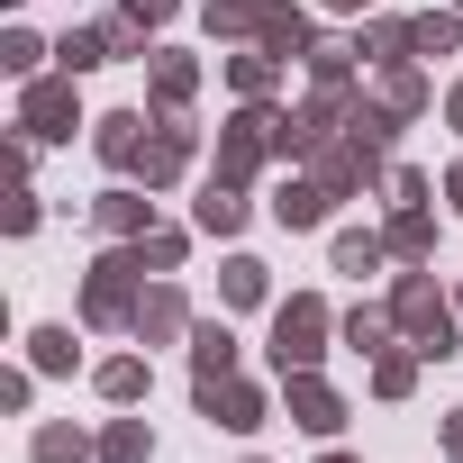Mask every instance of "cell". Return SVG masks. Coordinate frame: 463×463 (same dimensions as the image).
<instances>
[{"label": "cell", "mask_w": 463, "mask_h": 463, "mask_svg": "<svg viewBox=\"0 0 463 463\" xmlns=\"http://www.w3.org/2000/svg\"><path fill=\"white\" fill-rule=\"evenodd\" d=\"M327 463H345V454H327Z\"/></svg>", "instance_id": "d590c367"}, {"label": "cell", "mask_w": 463, "mask_h": 463, "mask_svg": "<svg viewBox=\"0 0 463 463\" xmlns=\"http://www.w3.org/2000/svg\"><path fill=\"white\" fill-rule=\"evenodd\" d=\"M445 454H463V418H454V427H445Z\"/></svg>", "instance_id": "836d02e7"}, {"label": "cell", "mask_w": 463, "mask_h": 463, "mask_svg": "<svg viewBox=\"0 0 463 463\" xmlns=\"http://www.w3.org/2000/svg\"><path fill=\"white\" fill-rule=\"evenodd\" d=\"M118 55V28H73L64 37V73H91V64H109Z\"/></svg>", "instance_id": "8fae6325"}, {"label": "cell", "mask_w": 463, "mask_h": 463, "mask_svg": "<svg viewBox=\"0 0 463 463\" xmlns=\"http://www.w3.org/2000/svg\"><path fill=\"white\" fill-rule=\"evenodd\" d=\"M82 454H91V445H82L73 427H46V436H37V463H82Z\"/></svg>", "instance_id": "603a6c76"}, {"label": "cell", "mask_w": 463, "mask_h": 463, "mask_svg": "<svg viewBox=\"0 0 463 463\" xmlns=\"http://www.w3.org/2000/svg\"><path fill=\"white\" fill-rule=\"evenodd\" d=\"M327 10H364V0H327Z\"/></svg>", "instance_id": "e575fe53"}, {"label": "cell", "mask_w": 463, "mask_h": 463, "mask_svg": "<svg viewBox=\"0 0 463 463\" xmlns=\"http://www.w3.org/2000/svg\"><path fill=\"white\" fill-rule=\"evenodd\" d=\"M100 391H109V400H137V391H146V364H137V354L100 364Z\"/></svg>", "instance_id": "44dd1931"}, {"label": "cell", "mask_w": 463, "mask_h": 463, "mask_svg": "<svg viewBox=\"0 0 463 463\" xmlns=\"http://www.w3.org/2000/svg\"><path fill=\"white\" fill-rule=\"evenodd\" d=\"M327 354V309L318 300H282V318H273V364L282 373H309Z\"/></svg>", "instance_id": "7a4b0ae2"}, {"label": "cell", "mask_w": 463, "mask_h": 463, "mask_svg": "<svg viewBox=\"0 0 463 463\" xmlns=\"http://www.w3.org/2000/svg\"><path fill=\"white\" fill-rule=\"evenodd\" d=\"M200 409H209L218 427H237V436H246V427H264V391H246L237 373H227V382H200Z\"/></svg>", "instance_id": "277c9868"}, {"label": "cell", "mask_w": 463, "mask_h": 463, "mask_svg": "<svg viewBox=\"0 0 463 463\" xmlns=\"http://www.w3.org/2000/svg\"><path fill=\"white\" fill-rule=\"evenodd\" d=\"M409 382H418V364H409V354H382V373H373V391H382V400H400Z\"/></svg>", "instance_id": "484cf974"}, {"label": "cell", "mask_w": 463, "mask_h": 463, "mask_svg": "<svg viewBox=\"0 0 463 463\" xmlns=\"http://www.w3.org/2000/svg\"><path fill=\"white\" fill-rule=\"evenodd\" d=\"M37 55H46V46H37V37H28V28H10V37H0V64H10V73H28V64H37Z\"/></svg>", "instance_id": "4316f807"}, {"label": "cell", "mask_w": 463, "mask_h": 463, "mask_svg": "<svg viewBox=\"0 0 463 463\" xmlns=\"http://www.w3.org/2000/svg\"><path fill=\"white\" fill-rule=\"evenodd\" d=\"M382 336H391V309H354V318H345V345L382 354Z\"/></svg>", "instance_id": "ffe728a7"}, {"label": "cell", "mask_w": 463, "mask_h": 463, "mask_svg": "<svg viewBox=\"0 0 463 463\" xmlns=\"http://www.w3.org/2000/svg\"><path fill=\"white\" fill-rule=\"evenodd\" d=\"M137 273H146V255H109V264H91V282H82V318H100V327L137 318V300H128Z\"/></svg>", "instance_id": "3957f363"}, {"label": "cell", "mask_w": 463, "mask_h": 463, "mask_svg": "<svg viewBox=\"0 0 463 463\" xmlns=\"http://www.w3.org/2000/svg\"><path fill=\"white\" fill-rule=\"evenodd\" d=\"M291 418H300L309 436H336V427H345V409H336V391H327L318 373H291Z\"/></svg>", "instance_id": "52a82bcc"}, {"label": "cell", "mask_w": 463, "mask_h": 463, "mask_svg": "<svg viewBox=\"0 0 463 463\" xmlns=\"http://www.w3.org/2000/svg\"><path fill=\"white\" fill-rule=\"evenodd\" d=\"M146 454H155V436H146L137 418H118V427L100 436V463H146Z\"/></svg>", "instance_id": "4fadbf2b"}, {"label": "cell", "mask_w": 463, "mask_h": 463, "mask_svg": "<svg viewBox=\"0 0 463 463\" xmlns=\"http://www.w3.org/2000/svg\"><path fill=\"white\" fill-rule=\"evenodd\" d=\"M273 64L282 55H237V91H273Z\"/></svg>", "instance_id": "83f0119b"}, {"label": "cell", "mask_w": 463, "mask_h": 463, "mask_svg": "<svg viewBox=\"0 0 463 463\" xmlns=\"http://www.w3.org/2000/svg\"><path fill=\"white\" fill-rule=\"evenodd\" d=\"M118 19H137V28H164V19H173V0H128Z\"/></svg>", "instance_id": "4dcf8cb0"}, {"label": "cell", "mask_w": 463, "mask_h": 463, "mask_svg": "<svg viewBox=\"0 0 463 463\" xmlns=\"http://www.w3.org/2000/svg\"><path fill=\"white\" fill-rule=\"evenodd\" d=\"M137 255H146V264H155V273H173V264H182V237H146V246H137Z\"/></svg>", "instance_id": "f546056e"}, {"label": "cell", "mask_w": 463, "mask_h": 463, "mask_svg": "<svg viewBox=\"0 0 463 463\" xmlns=\"http://www.w3.org/2000/svg\"><path fill=\"white\" fill-rule=\"evenodd\" d=\"M418 100H427V82H418V73H391V82H382V109H391V118H409Z\"/></svg>", "instance_id": "7402d4cb"}, {"label": "cell", "mask_w": 463, "mask_h": 463, "mask_svg": "<svg viewBox=\"0 0 463 463\" xmlns=\"http://www.w3.org/2000/svg\"><path fill=\"white\" fill-rule=\"evenodd\" d=\"M454 37H463V28H454V19H418V46H427V55H445V46H454Z\"/></svg>", "instance_id": "f1b7e54d"}, {"label": "cell", "mask_w": 463, "mask_h": 463, "mask_svg": "<svg viewBox=\"0 0 463 463\" xmlns=\"http://www.w3.org/2000/svg\"><path fill=\"white\" fill-rule=\"evenodd\" d=\"M155 100H164V109H182V100H191V64H182V55H164V64H155Z\"/></svg>", "instance_id": "d6986e66"}, {"label": "cell", "mask_w": 463, "mask_h": 463, "mask_svg": "<svg viewBox=\"0 0 463 463\" xmlns=\"http://www.w3.org/2000/svg\"><path fill=\"white\" fill-rule=\"evenodd\" d=\"M445 191H454V209H463V164H454V173H445Z\"/></svg>", "instance_id": "d6a6232c"}, {"label": "cell", "mask_w": 463, "mask_h": 463, "mask_svg": "<svg viewBox=\"0 0 463 463\" xmlns=\"http://www.w3.org/2000/svg\"><path fill=\"white\" fill-rule=\"evenodd\" d=\"M391 246H400V255H427V246H436V227H427V209H418V200L391 218Z\"/></svg>", "instance_id": "e0dca14e"}, {"label": "cell", "mask_w": 463, "mask_h": 463, "mask_svg": "<svg viewBox=\"0 0 463 463\" xmlns=\"http://www.w3.org/2000/svg\"><path fill=\"white\" fill-rule=\"evenodd\" d=\"M100 155H109V164H137V155H146V118H128V109L100 118Z\"/></svg>", "instance_id": "7c38bea8"}, {"label": "cell", "mask_w": 463, "mask_h": 463, "mask_svg": "<svg viewBox=\"0 0 463 463\" xmlns=\"http://www.w3.org/2000/svg\"><path fill=\"white\" fill-rule=\"evenodd\" d=\"M218 291L237 300V309H255V300H264V264H255V255H237V264L218 273Z\"/></svg>", "instance_id": "5bb4252c"}, {"label": "cell", "mask_w": 463, "mask_h": 463, "mask_svg": "<svg viewBox=\"0 0 463 463\" xmlns=\"http://www.w3.org/2000/svg\"><path fill=\"white\" fill-rule=\"evenodd\" d=\"M327 200H336L327 182H282V200H273V218H282V227H318V218H327Z\"/></svg>", "instance_id": "ba28073f"}, {"label": "cell", "mask_w": 463, "mask_h": 463, "mask_svg": "<svg viewBox=\"0 0 463 463\" xmlns=\"http://www.w3.org/2000/svg\"><path fill=\"white\" fill-rule=\"evenodd\" d=\"M246 28H255L246 0H209V37H246Z\"/></svg>", "instance_id": "cb8c5ba5"}, {"label": "cell", "mask_w": 463, "mask_h": 463, "mask_svg": "<svg viewBox=\"0 0 463 463\" xmlns=\"http://www.w3.org/2000/svg\"><path fill=\"white\" fill-rule=\"evenodd\" d=\"M128 327H137V336H173V327H182V300H173V291H155V300H137V318H128Z\"/></svg>", "instance_id": "2e32d148"}, {"label": "cell", "mask_w": 463, "mask_h": 463, "mask_svg": "<svg viewBox=\"0 0 463 463\" xmlns=\"http://www.w3.org/2000/svg\"><path fill=\"white\" fill-rule=\"evenodd\" d=\"M28 345H37V364H46V373H64V364H73V336H64V327H37Z\"/></svg>", "instance_id": "d4e9b609"}, {"label": "cell", "mask_w": 463, "mask_h": 463, "mask_svg": "<svg viewBox=\"0 0 463 463\" xmlns=\"http://www.w3.org/2000/svg\"><path fill=\"white\" fill-rule=\"evenodd\" d=\"M19 118H28V137H73V91L64 82H28Z\"/></svg>", "instance_id": "8992f818"}, {"label": "cell", "mask_w": 463, "mask_h": 463, "mask_svg": "<svg viewBox=\"0 0 463 463\" xmlns=\"http://www.w3.org/2000/svg\"><path fill=\"white\" fill-rule=\"evenodd\" d=\"M191 364H200V382H227V373H237V336H227V327H200V336H191Z\"/></svg>", "instance_id": "30bf717a"}, {"label": "cell", "mask_w": 463, "mask_h": 463, "mask_svg": "<svg viewBox=\"0 0 463 463\" xmlns=\"http://www.w3.org/2000/svg\"><path fill=\"white\" fill-rule=\"evenodd\" d=\"M391 318H400V327L418 336V354H454V309L436 300V282H427V273H409V282H400Z\"/></svg>", "instance_id": "6da1fadb"}, {"label": "cell", "mask_w": 463, "mask_h": 463, "mask_svg": "<svg viewBox=\"0 0 463 463\" xmlns=\"http://www.w3.org/2000/svg\"><path fill=\"white\" fill-rule=\"evenodd\" d=\"M91 218L109 227V237H128V227H146V200H137V191H109V200H100Z\"/></svg>", "instance_id": "ac0fdd59"}, {"label": "cell", "mask_w": 463, "mask_h": 463, "mask_svg": "<svg viewBox=\"0 0 463 463\" xmlns=\"http://www.w3.org/2000/svg\"><path fill=\"white\" fill-rule=\"evenodd\" d=\"M445 118H454V128H463V82H454V100H445Z\"/></svg>", "instance_id": "1f68e13d"}, {"label": "cell", "mask_w": 463, "mask_h": 463, "mask_svg": "<svg viewBox=\"0 0 463 463\" xmlns=\"http://www.w3.org/2000/svg\"><path fill=\"white\" fill-rule=\"evenodd\" d=\"M255 37H264V55H309V19L291 0H255Z\"/></svg>", "instance_id": "5b68a950"}, {"label": "cell", "mask_w": 463, "mask_h": 463, "mask_svg": "<svg viewBox=\"0 0 463 463\" xmlns=\"http://www.w3.org/2000/svg\"><path fill=\"white\" fill-rule=\"evenodd\" d=\"M336 273H382V237L345 227V237H336Z\"/></svg>", "instance_id": "9a60e30c"}, {"label": "cell", "mask_w": 463, "mask_h": 463, "mask_svg": "<svg viewBox=\"0 0 463 463\" xmlns=\"http://www.w3.org/2000/svg\"><path fill=\"white\" fill-rule=\"evenodd\" d=\"M200 227H209V237H237V227H246L237 182H209V191H200Z\"/></svg>", "instance_id": "9c48e42d"}]
</instances>
